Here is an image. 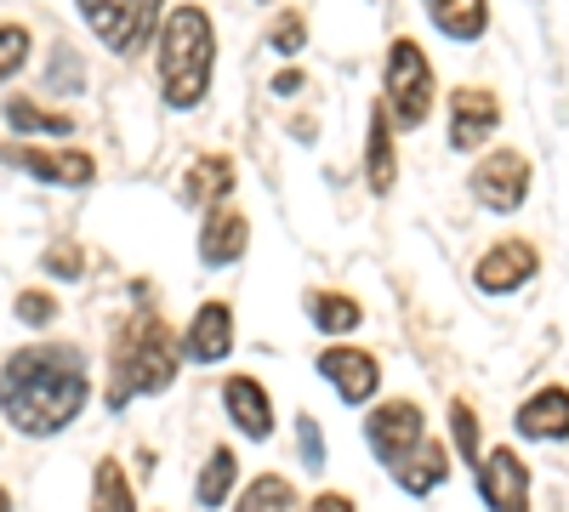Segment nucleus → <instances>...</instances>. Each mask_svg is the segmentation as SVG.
Masks as SVG:
<instances>
[{
  "label": "nucleus",
  "instance_id": "obj_1",
  "mask_svg": "<svg viewBox=\"0 0 569 512\" xmlns=\"http://www.w3.org/2000/svg\"><path fill=\"white\" fill-rule=\"evenodd\" d=\"M86 353L69 342H34L0 364V410L29 439L63 433L86 410Z\"/></svg>",
  "mask_w": 569,
  "mask_h": 512
},
{
  "label": "nucleus",
  "instance_id": "obj_2",
  "mask_svg": "<svg viewBox=\"0 0 569 512\" xmlns=\"http://www.w3.org/2000/svg\"><path fill=\"white\" fill-rule=\"evenodd\" d=\"M177 364H182V348L171 337V324L154 308H137L114 331V348H109V393H103L109 410H126L131 399L166 393L177 382Z\"/></svg>",
  "mask_w": 569,
  "mask_h": 512
},
{
  "label": "nucleus",
  "instance_id": "obj_3",
  "mask_svg": "<svg viewBox=\"0 0 569 512\" xmlns=\"http://www.w3.org/2000/svg\"><path fill=\"white\" fill-rule=\"evenodd\" d=\"M211 69H217V23L200 7H177L160 29V98H166V109L206 103Z\"/></svg>",
  "mask_w": 569,
  "mask_h": 512
},
{
  "label": "nucleus",
  "instance_id": "obj_4",
  "mask_svg": "<svg viewBox=\"0 0 569 512\" xmlns=\"http://www.w3.org/2000/svg\"><path fill=\"white\" fill-rule=\"evenodd\" d=\"M433 98H439V80H433V63H427V52L399 34L388 46V69H382V109L399 131H416L427 126V114H433Z\"/></svg>",
  "mask_w": 569,
  "mask_h": 512
},
{
  "label": "nucleus",
  "instance_id": "obj_5",
  "mask_svg": "<svg viewBox=\"0 0 569 512\" xmlns=\"http://www.w3.org/2000/svg\"><path fill=\"white\" fill-rule=\"evenodd\" d=\"M160 12H166V0H80V18L91 23V34L120 58H137L154 40Z\"/></svg>",
  "mask_w": 569,
  "mask_h": 512
},
{
  "label": "nucleus",
  "instance_id": "obj_6",
  "mask_svg": "<svg viewBox=\"0 0 569 512\" xmlns=\"http://www.w3.org/2000/svg\"><path fill=\"white\" fill-rule=\"evenodd\" d=\"M530 182H536V171H530V160L518 154V149H496V154H485L479 165H472V200H479L490 217H512L518 205L530 200Z\"/></svg>",
  "mask_w": 569,
  "mask_h": 512
},
{
  "label": "nucleus",
  "instance_id": "obj_7",
  "mask_svg": "<svg viewBox=\"0 0 569 512\" xmlns=\"http://www.w3.org/2000/svg\"><path fill=\"white\" fill-rule=\"evenodd\" d=\"M496 131H501V98L490 86L450 91V149L456 154H479Z\"/></svg>",
  "mask_w": 569,
  "mask_h": 512
},
{
  "label": "nucleus",
  "instance_id": "obj_8",
  "mask_svg": "<svg viewBox=\"0 0 569 512\" xmlns=\"http://www.w3.org/2000/svg\"><path fill=\"white\" fill-rule=\"evenodd\" d=\"M365 439H370V455H376V461H388V468H393V461H399L405 450H416V444L427 439L421 404H410V399H388L382 410H370Z\"/></svg>",
  "mask_w": 569,
  "mask_h": 512
},
{
  "label": "nucleus",
  "instance_id": "obj_9",
  "mask_svg": "<svg viewBox=\"0 0 569 512\" xmlns=\"http://www.w3.org/2000/svg\"><path fill=\"white\" fill-rule=\"evenodd\" d=\"M472 479H479V495L496 506V512H530V468L518 461L507 444L485 450V461L472 468Z\"/></svg>",
  "mask_w": 569,
  "mask_h": 512
},
{
  "label": "nucleus",
  "instance_id": "obj_10",
  "mask_svg": "<svg viewBox=\"0 0 569 512\" xmlns=\"http://www.w3.org/2000/svg\"><path fill=\"white\" fill-rule=\"evenodd\" d=\"M536 268H541V257H536L530 240H496L479 257V268H472V285L485 297H507V291L525 285V279H536Z\"/></svg>",
  "mask_w": 569,
  "mask_h": 512
},
{
  "label": "nucleus",
  "instance_id": "obj_11",
  "mask_svg": "<svg viewBox=\"0 0 569 512\" xmlns=\"http://www.w3.org/2000/svg\"><path fill=\"white\" fill-rule=\"evenodd\" d=\"M7 160H12L23 177L58 182V189H86V182L98 177V160L80 154V149H34V143H23V149H7Z\"/></svg>",
  "mask_w": 569,
  "mask_h": 512
},
{
  "label": "nucleus",
  "instance_id": "obj_12",
  "mask_svg": "<svg viewBox=\"0 0 569 512\" xmlns=\"http://www.w3.org/2000/svg\"><path fill=\"white\" fill-rule=\"evenodd\" d=\"M251 245V217L240 205H211L200 222V262L206 268H233Z\"/></svg>",
  "mask_w": 569,
  "mask_h": 512
},
{
  "label": "nucleus",
  "instance_id": "obj_13",
  "mask_svg": "<svg viewBox=\"0 0 569 512\" xmlns=\"http://www.w3.org/2000/svg\"><path fill=\"white\" fill-rule=\"evenodd\" d=\"M319 377L337 388L348 404H365L376 388H382V364H376V353H365V348H325L319 353Z\"/></svg>",
  "mask_w": 569,
  "mask_h": 512
},
{
  "label": "nucleus",
  "instance_id": "obj_14",
  "mask_svg": "<svg viewBox=\"0 0 569 512\" xmlns=\"http://www.w3.org/2000/svg\"><path fill=\"white\" fill-rule=\"evenodd\" d=\"M182 359H194V364H217L233 353V313L228 302H206L194 319H188V331H182Z\"/></svg>",
  "mask_w": 569,
  "mask_h": 512
},
{
  "label": "nucleus",
  "instance_id": "obj_15",
  "mask_svg": "<svg viewBox=\"0 0 569 512\" xmlns=\"http://www.w3.org/2000/svg\"><path fill=\"white\" fill-rule=\"evenodd\" d=\"M365 182H370V194H376V200H388V194H393V182H399V149H393V120H388L382 98L370 103V137H365Z\"/></svg>",
  "mask_w": 569,
  "mask_h": 512
},
{
  "label": "nucleus",
  "instance_id": "obj_16",
  "mask_svg": "<svg viewBox=\"0 0 569 512\" xmlns=\"http://www.w3.org/2000/svg\"><path fill=\"white\" fill-rule=\"evenodd\" d=\"M222 404H228V422L240 428L251 444H262L273 433V404H268V388L257 377H228L222 382Z\"/></svg>",
  "mask_w": 569,
  "mask_h": 512
},
{
  "label": "nucleus",
  "instance_id": "obj_17",
  "mask_svg": "<svg viewBox=\"0 0 569 512\" xmlns=\"http://www.w3.org/2000/svg\"><path fill=\"white\" fill-rule=\"evenodd\" d=\"M233 182H240V165H233L228 154H206V160H194V165H188V177H182V200L194 205V211L228 205Z\"/></svg>",
  "mask_w": 569,
  "mask_h": 512
},
{
  "label": "nucleus",
  "instance_id": "obj_18",
  "mask_svg": "<svg viewBox=\"0 0 569 512\" xmlns=\"http://www.w3.org/2000/svg\"><path fill=\"white\" fill-rule=\"evenodd\" d=\"M512 422H518V433H525V439H547V444L569 439V388H541L536 399L518 404Z\"/></svg>",
  "mask_w": 569,
  "mask_h": 512
},
{
  "label": "nucleus",
  "instance_id": "obj_19",
  "mask_svg": "<svg viewBox=\"0 0 569 512\" xmlns=\"http://www.w3.org/2000/svg\"><path fill=\"white\" fill-rule=\"evenodd\" d=\"M393 473H399V484H405L410 495H427V490H439V484H445V473H450V450H445L439 439H421L416 450H405V455L393 461Z\"/></svg>",
  "mask_w": 569,
  "mask_h": 512
},
{
  "label": "nucleus",
  "instance_id": "obj_20",
  "mask_svg": "<svg viewBox=\"0 0 569 512\" xmlns=\"http://www.w3.org/2000/svg\"><path fill=\"white\" fill-rule=\"evenodd\" d=\"M427 18L450 40H485L490 34V0H427Z\"/></svg>",
  "mask_w": 569,
  "mask_h": 512
},
{
  "label": "nucleus",
  "instance_id": "obj_21",
  "mask_svg": "<svg viewBox=\"0 0 569 512\" xmlns=\"http://www.w3.org/2000/svg\"><path fill=\"white\" fill-rule=\"evenodd\" d=\"M7 126L18 131V137H69L74 131V114H63V109H40L34 98H7Z\"/></svg>",
  "mask_w": 569,
  "mask_h": 512
},
{
  "label": "nucleus",
  "instance_id": "obj_22",
  "mask_svg": "<svg viewBox=\"0 0 569 512\" xmlns=\"http://www.w3.org/2000/svg\"><path fill=\"white\" fill-rule=\"evenodd\" d=\"M91 512H137V484L126 479L114 455H103L98 473H91Z\"/></svg>",
  "mask_w": 569,
  "mask_h": 512
},
{
  "label": "nucleus",
  "instance_id": "obj_23",
  "mask_svg": "<svg viewBox=\"0 0 569 512\" xmlns=\"http://www.w3.org/2000/svg\"><path fill=\"white\" fill-rule=\"evenodd\" d=\"M308 319L319 324L325 337H348V331H359L365 308L353 297H342V291H308Z\"/></svg>",
  "mask_w": 569,
  "mask_h": 512
},
{
  "label": "nucleus",
  "instance_id": "obj_24",
  "mask_svg": "<svg viewBox=\"0 0 569 512\" xmlns=\"http://www.w3.org/2000/svg\"><path fill=\"white\" fill-rule=\"evenodd\" d=\"M233 484H240V461H233V450L228 444H217L211 450V461L200 468V484H194V501L211 512V506H222L228 495H233Z\"/></svg>",
  "mask_w": 569,
  "mask_h": 512
},
{
  "label": "nucleus",
  "instance_id": "obj_25",
  "mask_svg": "<svg viewBox=\"0 0 569 512\" xmlns=\"http://www.w3.org/2000/svg\"><path fill=\"white\" fill-rule=\"evenodd\" d=\"M291 506H297V490L284 484L279 473H262V479L246 484V495H240L233 512H291Z\"/></svg>",
  "mask_w": 569,
  "mask_h": 512
},
{
  "label": "nucleus",
  "instance_id": "obj_26",
  "mask_svg": "<svg viewBox=\"0 0 569 512\" xmlns=\"http://www.w3.org/2000/svg\"><path fill=\"white\" fill-rule=\"evenodd\" d=\"M450 433H456V450H461V461H467V468H479V461H485V433H479V415H472L461 399L450 404Z\"/></svg>",
  "mask_w": 569,
  "mask_h": 512
},
{
  "label": "nucleus",
  "instance_id": "obj_27",
  "mask_svg": "<svg viewBox=\"0 0 569 512\" xmlns=\"http://www.w3.org/2000/svg\"><path fill=\"white\" fill-rule=\"evenodd\" d=\"M29 29L23 23H0V80H12V74H23V63H29Z\"/></svg>",
  "mask_w": 569,
  "mask_h": 512
},
{
  "label": "nucleus",
  "instance_id": "obj_28",
  "mask_svg": "<svg viewBox=\"0 0 569 512\" xmlns=\"http://www.w3.org/2000/svg\"><path fill=\"white\" fill-rule=\"evenodd\" d=\"M268 46H273V52H284V58H297L302 46H308V18L302 12H279L268 23Z\"/></svg>",
  "mask_w": 569,
  "mask_h": 512
},
{
  "label": "nucleus",
  "instance_id": "obj_29",
  "mask_svg": "<svg viewBox=\"0 0 569 512\" xmlns=\"http://www.w3.org/2000/svg\"><path fill=\"white\" fill-rule=\"evenodd\" d=\"M18 319H23V324H52V319H58L52 291H23V297H18Z\"/></svg>",
  "mask_w": 569,
  "mask_h": 512
},
{
  "label": "nucleus",
  "instance_id": "obj_30",
  "mask_svg": "<svg viewBox=\"0 0 569 512\" xmlns=\"http://www.w3.org/2000/svg\"><path fill=\"white\" fill-rule=\"evenodd\" d=\"M46 268H52L58 279H80L86 257H80V245H52V251H46Z\"/></svg>",
  "mask_w": 569,
  "mask_h": 512
},
{
  "label": "nucleus",
  "instance_id": "obj_31",
  "mask_svg": "<svg viewBox=\"0 0 569 512\" xmlns=\"http://www.w3.org/2000/svg\"><path fill=\"white\" fill-rule=\"evenodd\" d=\"M297 433H302V461H308V473H319V468H325V444H319V422H313V415H302V422H297Z\"/></svg>",
  "mask_w": 569,
  "mask_h": 512
},
{
  "label": "nucleus",
  "instance_id": "obj_32",
  "mask_svg": "<svg viewBox=\"0 0 569 512\" xmlns=\"http://www.w3.org/2000/svg\"><path fill=\"white\" fill-rule=\"evenodd\" d=\"M52 86H58V91H63V86H69V91H80V86H86V80H80V58H74V52H58V63H52Z\"/></svg>",
  "mask_w": 569,
  "mask_h": 512
},
{
  "label": "nucleus",
  "instance_id": "obj_33",
  "mask_svg": "<svg viewBox=\"0 0 569 512\" xmlns=\"http://www.w3.org/2000/svg\"><path fill=\"white\" fill-rule=\"evenodd\" d=\"M273 91H279V98H291V91H302V69H297V63H284V69L273 74Z\"/></svg>",
  "mask_w": 569,
  "mask_h": 512
},
{
  "label": "nucleus",
  "instance_id": "obj_34",
  "mask_svg": "<svg viewBox=\"0 0 569 512\" xmlns=\"http://www.w3.org/2000/svg\"><path fill=\"white\" fill-rule=\"evenodd\" d=\"M308 512H359V506H353L348 495H337V490H325V495H319V501H313Z\"/></svg>",
  "mask_w": 569,
  "mask_h": 512
},
{
  "label": "nucleus",
  "instance_id": "obj_35",
  "mask_svg": "<svg viewBox=\"0 0 569 512\" xmlns=\"http://www.w3.org/2000/svg\"><path fill=\"white\" fill-rule=\"evenodd\" d=\"M0 512H12V495L7 490H0Z\"/></svg>",
  "mask_w": 569,
  "mask_h": 512
},
{
  "label": "nucleus",
  "instance_id": "obj_36",
  "mask_svg": "<svg viewBox=\"0 0 569 512\" xmlns=\"http://www.w3.org/2000/svg\"><path fill=\"white\" fill-rule=\"evenodd\" d=\"M257 7H273V0H257Z\"/></svg>",
  "mask_w": 569,
  "mask_h": 512
}]
</instances>
